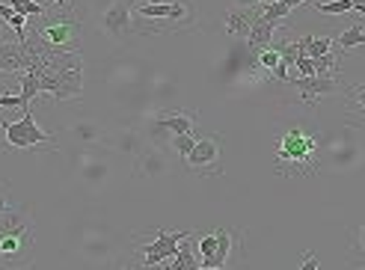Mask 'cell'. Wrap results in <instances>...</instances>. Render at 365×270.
I'll use <instances>...</instances> for the list:
<instances>
[{"label":"cell","mask_w":365,"mask_h":270,"mask_svg":"<svg viewBox=\"0 0 365 270\" xmlns=\"http://www.w3.org/2000/svg\"><path fill=\"white\" fill-rule=\"evenodd\" d=\"M359 246L365 249V220H362V229H359Z\"/></svg>","instance_id":"f1b7e54d"},{"label":"cell","mask_w":365,"mask_h":270,"mask_svg":"<svg viewBox=\"0 0 365 270\" xmlns=\"http://www.w3.org/2000/svg\"><path fill=\"white\" fill-rule=\"evenodd\" d=\"M193 270H226V267H202V264H199V267H193Z\"/></svg>","instance_id":"4dcf8cb0"},{"label":"cell","mask_w":365,"mask_h":270,"mask_svg":"<svg viewBox=\"0 0 365 270\" xmlns=\"http://www.w3.org/2000/svg\"><path fill=\"white\" fill-rule=\"evenodd\" d=\"M193 146H196L193 131H187V134H175V137H173V149H175L181 157H187V155L193 152Z\"/></svg>","instance_id":"7402d4cb"},{"label":"cell","mask_w":365,"mask_h":270,"mask_svg":"<svg viewBox=\"0 0 365 270\" xmlns=\"http://www.w3.org/2000/svg\"><path fill=\"white\" fill-rule=\"evenodd\" d=\"M33 264V214L15 205L0 214V267L24 270Z\"/></svg>","instance_id":"6da1fadb"},{"label":"cell","mask_w":365,"mask_h":270,"mask_svg":"<svg viewBox=\"0 0 365 270\" xmlns=\"http://www.w3.org/2000/svg\"><path fill=\"white\" fill-rule=\"evenodd\" d=\"M220 149H223V134H208L202 140H196L193 152L185 157L187 167L196 170L199 175H220Z\"/></svg>","instance_id":"8992f818"},{"label":"cell","mask_w":365,"mask_h":270,"mask_svg":"<svg viewBox=\"0 0 365 270\" xmlns=\"http://www.w3.org/2000/svg\"><path fill=\"white\" fill-rule=\"evenodd\" d=\"M0 21H6L15 33V42H27V18L18 15L9 4H0Z\"/></svg>","instance_id":"9a60e30c"},{"label":"cell","mask_w":365,"mask_h":270,"mask_svg":"<svg viewBox=\"0 0 365 270\" xmlns=\"http://www.w3.org/2000/svg\"><path fill=\"white\" fill-rule=\"evenodd\" d=\"M359 270H365V267H359Z\"/></svg>","instance_id":"d590c367"},{"label":"cell","mask_w":365,"mask_h":270,"mask_svg":"<svg viewBox=\"0 0 365 270\" xmlns=\"http://www.w3.org/2000/svg\"><path fill=\"white\" fill-rule=\"evenodd\" d=\"M255 63L264 66V71H273V68L282 63V57H279V51H277V48H264V51L255 53Z\"/></svg>","instance_id":"44dd1931"},{"label":"cell","mask_w":365,"mask_h":270,"mask_svg":"<svg viewBox=\"0 0 365 270\" xmlns=\"http://www.w3.org/2000/svg\"><path fill=\"white\" fill-rule=\"evenodd\" d=\"M333 45H336V39H330V36H303V48H306L309 60H318L324 53H330Z\"/></svg>","instance_id":"2e32d148"},{"label":"cell","mask_w":365,"mask_h":270,"mask_svg":"<svg viewBox=\"0 0 365 270\" xmlns=\"http://www.w3.org/2000/svg\"><path fill=\"white\" fill-rule=\"evenodd\" d=\"M140 4H158V0H140Z\"/></svg>","instance_id":"836d02e7"},{"label":"cell","mask_w":365,"mask_h":270,"mask_svg":"<svg viewBox=\"0 0 365 270\" xmlns=\"http://www.w3.org/2000/svg\"><path fill=\"white\" fill-rule=\"evenodd\" d=\"M362 4H365V0H351V6H354V9H356V6H362Z\"/></svg>","instance_id":"d6a6232c"},{"label":"cell","mask_w":365,"mask_h":270,"mask_svg":"<svg viewBox=\"0 0 365 270\" xmlns=\"http://www.w3.org/2000/svg\"><path fill=\"white\" fill-rule=\"evenodd\" d=\"M163 131H173V134H187L193 131V122H196V110H175L167 116H158L155 119Z\"/></svg>","instance_id":"7c38bea8"},{"label":"cell","mask_w":365,"mask_h":270,"mask_svg":"<svg viewBox=\"0 0 365 270\" xmlns=\"http://www.w3.org/2000/svg\"><path fill=\"white\" fill-rule=\"evenodd\" d=\"M0 107H6V104H4V95H0Z\"/></svg>","instance_id":"e575fe53"},{"label":"cell","mask_w":365,"mask_h":270,"mask_svg":"<svg viewBox=\"0 0 365 270\" xmlns=\"http://www.w3.org/2000/svg\"><path fill=\"white\" fill-rule=\"evenodd\" d=\"M21 113L30 110V101L39 95V71H24L21 75Z\"/></svg>","instance_id":"e0dca14e"},{"label":"cell","mask_w":365,"mask_h":270,"mask_svg":"<svg viewBox=\"0 0 365 270\" xmlns=\"http://www.w3.org/2000/svg\"><path fill=\"white\" fill-rule=\"evenodd\" d=\"M155 232H158L155 241L145 244L143 253H140V264L143 267H158L163 261H173L181 241H187L193 235V232H167V229H155Z\"/></svg>","instance_id":"5b68a950"},{"label":"cell","mask_w":365,"mask_h":270,"mask_svg":"<svg viewBox=\"0 0 365 270\" xmlns=\"http://www.w3.org/2000/svg\"><path fill=\"white\" fill-rule=\"evenodd\" d=\"M18 68L27 71V53L21 42L0 39V71H18Z\"/></svg>","instance_id":"8fae6325"},{"label":"cell","mask_w":365,"mask_h":270,"mask_svg":"<svg viewBox=\"0 0 365 270\" xmlns=\"http://www.w3.org/2000/svg\"><path fill=\"white\" fill-rule=\"evenodd\" d=\"M277 27H279V24H273V21H267V18H262L259 12H255L252 30H250V36H247V48H250L252 57H255L259 51H264V48L273 45V33H277Z\"/></svg>","instance_id":"9c48e42d"},{"label":"cell","mask_w":365,"mask_h":270,"mask_svg":"<svg viewBox=\"0 0 365 270\" xmlns=\"http://www.w3.org/2000/svg\"><path fill=\"white\" fill-rule=\"evenodd\" d=\"M51 6H60V9H68L71 6V0H48Z\"/></svg>","instance_id":"4316f807"},{"label":"cell","mask_w":365,"mask_h":270,"mask_svg":"<svg viewBox=\"0 0 365 270\" xmlns=\"http://www.w3.org/2000/svg\"><path fill=\"white\" fill-rule=\"evenodd\" d=\"M300 270H318V256L312 253V249H306V253H303V264H300Z\"/></svg>","instance_id":"484cf974"},{"label":"cell","mask_w":365,"mask_h":270,"mask_svg":"<svg viewBox=\"0 0 365 270\" xmlns=\"http://www.w3.org/2000/svg\"><path fill=\"white\" fill-rule=\"evenodd\" d=\"M354 15H365V4H362V6H356V9H354Z\"/></svg>","instance_id":"1f68e13d"},{"label":"cell","mask_w":365,"mask_h":270,"mask_svg":"<svg viewBox=\"0 0 365 270\" xmlns=\"http://www.w3.org/2000/svg\"><path fill=\"white\" fill-rule=\"evenodd\" d=\"M288 83L300 89V95L309 107H315L321 95H333L339 89V75H312V78H288Z\"/></svg>","instance_id":"ba28073f"},{"label":"cell","mask_w":365,"mask_h":270,"mask_svg":"<svg viewBox=\"0 0 365 270\" xmlns=\"http://www.w3.org/2000/svg\"><path fill=\"white\" fill-rule=\"evenodd\" d=\"M187 241H190V238H187ZM187 241H181L178 253H175V259H173V264H170L167 270H193V267H199V259H196V256L190 253Z\"/></svg>","instance_id":"d6986e66"},{"label":"cell","mask_w":365,"mask_h":270,"mask_svg":"<svg viewBox=\"0 0 365 270\" xmlns=\"http://www.w3.org/2000/svg\"><path fill=\"white\" fill-rule=\"evenodd\" d=\"M0 131L6 134V146L12 149H36V146H57V134L42 131L33 119V110H27L18 122H0Z\"/></svg>","instance_id":"277c9868"},{"label":"cell","mask_w":365,"mask_h":270,"mask_svg":"<svg viewBox=\"0 0 365 270\" xmlns=\"http://www.w3.org/2000/svg\"><path fill=\"white\" fill-rule=\"evenodd\" d=\"M199 256L202 259H208V256H214L217 253V232H211V235H205V238H199Z\"/></svg>","instance_id":"cb8c5ba5"},{"label":"cell","mask_w":365,"mask_h":270,"mask_svg":"<svg viewBox=\"0 0 365 270\" xmlns=\"http://www.w3.org/2000/svg\"><path fill=\"white\" fill-rule=\"evenodd\" d=\"M356 104L365 107V89H359V93H356Z\"/></svg>","instance_id":"f546056e"},{"label":"cell","mask_w":365,"mask_h":270,"mask_svg":"<svg viewBox=\"0 0 365 270\" xmlns=\"http://www.w3.org/2000/svg\"><path fill=\"white\" fill-rule=\"evenodd\" d=\"M9 208V199H6V193H0V214H4Z\"/></svg>","instance_id":"83f0119b"},{"label":"cell","mask_w":365,"mask_h":270,"mask_svg":"<svg viewBox=\"0 0 365 270\" xmlns=\"http://www.w3.org/2000/svg\"><path fill=\"white\" fill-rule=\"evenodd\" d=\"M48 12L27 33L39 36L42 42H51V45H60V48H68V51H81V21H78V15L71 9H63L60 15H48Z\"/></svg>","instance_id":"3957f363"},{"label":"cell","mask_w":365,"mask_h":270,"mask_svg":"<svg viewBox=\"0 0 365 270\" xmlns=\"http://www.w3.org/2000/svg\"><path fill=\"white\" fill-rule=\"evenodd\" d=\"M39 93H48L57 101L81 98L83 95V68H68L57 75H39Z\"/></svg>","instance_id":"52a82bcc"},{"label":"cell","mask_w":365,"mask_h":270,"mask_svg":"<svg viewBox=\"0 0 365 270\" xmlns=\"http://www.w3.org/2000/svg\"><path fill=\"white\" fill-rule=\"evenodd\" d=\"M318 131L294 122L279 134L277 146V172L279 175H312L318 172Z\"/></svg>","instance_id":"7a4b0ae2"},{"label":"cell","mask_w":365,"mask_h":270,"mask_svg":"<svg viewBox=\"0 0 365 270\" xmlns=\"http://www.w3.org/2000/svg\"><path fill=\"white\" fill-rule=\"evenodd\" d=\"M336 42H339L341 51H351V48H356V45H365V30H362L359 24H351Z\"/></svg>","instance_id":"ffe728a7"},{"label":"cell","mask_w":365,"mask_h":270,"mask_svg":"<svg viewBox=\"0 0 365 270\" xmlns=\"http://www.w3.org/2000/svg\"><path fill=\"white\" fill-rule=\"evenodd\" d=\"M294 66H297V71H300V78H312V75H315V60H309L306 53H300Z\"/></svg>","instance_id":"d4e9b609"},{"label":"cell","mask_w":365,"mask_h":270,"mask_svg":"<svg viewBox=\"0 0 365 270\" xmlns=\"http://www.w3.org/2000/svg\"><path fill=\"white\" fill-rule=\"evenodd\" d=\"M252 18H255V12L232 6L226 12V36H232V39H247L250 30H252Z\"/></svg>","instance_id":"30bf717a"},{"label":"cell","mask_w":365,"mask_h":270,"mask_svg":"<svg viewBox=\"0 0 365 270\" xmlns=\"http://www.w3.org/2000/svg\"><path fill=\"white\" fill-rule=\"evenodd\" d=\"M315 9H318V12H324V15H348V12H354L351 0H333V4H315Z\"/></svg>","instance_id":"603a6c76"},{"label":"cell","mask_w":365,"mask_h":270,"mask_svg":"<svg viewBox=\"0 0 365 270\" xmlns=\"http://www.w3.org/2000/svg\"><path fill=\"white\" fill-rule=\"evenodd\" d=\"M303 4H306V0H270V4H264L259 9V15L267 18V21H273V24H279L282 18H288V12H294Z\"/></svg>","instance_id":"5bb4252c"},{"label":"cell","mask_w":365,"mask_h":270,"mask_svg":"<svg viewBox=\"0 0 365 270\" xmlns=\"http://www.w3.org/2000/svg\"><path fill=\"white\" fill-rule=\"evenodd\" d=\"M9 6L18 12V15H30V18H42L48 9H51V4H39V0H9Z\"/></svg>","instance_id":"ac0fdd59"},{"label":"cell","mask_w":365,"mask_h":270,"mask_svg":"<svg viewBox=\"0 0 365 270\" xmlns=\"http://www.w3.org/2000/svg\"><path fill=\"white\" fill-rule=\"evenodd\" d=\"M128 15H131V4H128V0H116L104 18V27L113 36H122V30H128Z\"/></svg>","instance_id":"4fadbf2b"}]
</instances>
